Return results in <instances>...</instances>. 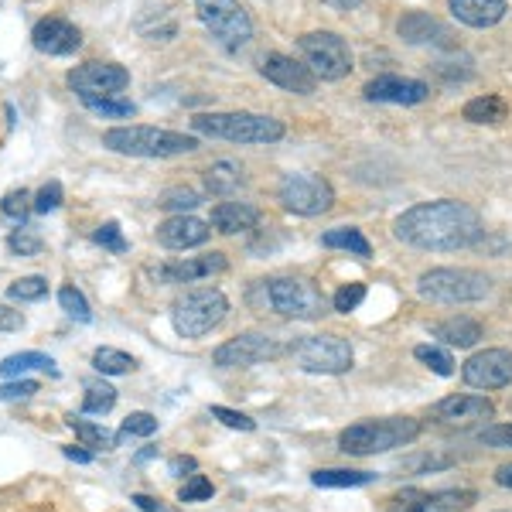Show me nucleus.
Returning a JSON list of instances; mask_svg holds the SVG:
<instances>
[{"label":"nucleus","mask_w":512,"mask_h":512,"mask_svg":"<svg viewBox=\"0 0 512 512\" xmlns=\"http://www.w3.org/2000/svg\"><path fill=\"white\" fill-rule=\"evenodd\" d=\"M393 236L400 243L427 253H454L478 246L485 239L482 216L465 202L441 198V202H424L407 209L393 222Z\"/></svg>","instance_id":"nucleus-1"},{"label":"nucleus","mask_w":512,"mask_h":512,"mask_svg":"<svg viewBox=\"0 0 512 512\" xmlns=\"http://www.w3.org/2000/svg\"><path fill=\"white\" fill-rule=\"evenodd\" d=\"M31 41L45 55H72L82 45V31L65 18H41L31 31Z\"/></svg>","instance_id":"nucleus-18"},{"label":"nucleus","mask_w":512,"mask_h":512,"mask_svg":"<svg viewBox=\"0 0 512 512\" xmlns=\"http://www.w3.org/2000/svg\"><path fill=\"white\" fill-rule=\"evenodd\" d=\"M260 222V209H253L250 202H222L212 209L209 226L222 236H236V233H250Z\"/></svg>","instance_id":"nucleus-23"},{"label":"nucleus","mask_w":512,"mask_h":512,"mask_svg":"<svg viewBox=\"0 0 512 512\" xmlns=\"http://www.w3.org/2000/svg\"><path fill=\"white\" fill-rule=\"evenodd\" d=\"M178 499L181 502H205V499H212V482L205 475H192L185 485H181Z\"/></svg>","instance_id":"nucleus-45"},{"label":"nucleus","mask_w":512,"mask_h":512,"mask_svg":"<svg viewBox=\"0 0 512 512\" xmlns=\"http://www.w3.org/2000/svg\"><path fill=\"white\" fill-rule=\"evenodd\" d=\"M311 482H315L318 489H355V485L376 482V475L373 472H349V468H318V472L311 475Z\"/></svg>","instance_id":"nucleus-28"},{"label":"nucleus","mask_w":512,"mask_h":512,"mask_svg":"<svg viewBox=\"0 0 512 512\" xmlns=\"http://www.w3.org/2000/svg\"><path fill=\"white\" fill-rule=\"evenodd\" d=\"M492 291V280L482 270L468 267H437L420 274L417 294L434 304H472Z\"/></svg>","instance_id":"nucleus-6"},{"label":"nucleus","mask_w":512,"mask_h":512,"mask_svg":"<svg viewBox=\"0 0 512 512\" xmlns=\"http://www.w3.org/2000/svg\"><path fill=\"white\" fill-rule=\"evenodd\" d=\"M198 202H202V198H198V192H192V188H171V192L161 195L158 205H161V209L178 212V216H185V212H192Z\"/></svg>","instance_id":"nucleus-39"},{"label":"nucleus","mask_w":512,"mask_h":512,"mask_svg":"<svg viewBox=\"0 0 512 512\" xmlns=\"http://www.w3.org/2000/svg\"><path fill=\"white\" fill-rule=\"evenodd\" d=\"M62 205V185L59 181H48V185H41L38 188V195H35V212H55Z\"/></svg>","instance_id":"nucleus-46"},{"label":"nucleus","mask_w":512,"mask_h":512,"mask_svg":"<svg viewBox=\"0 0 512 512\" xmlns=\"http://www.w3.org/2000/svg\"><path fill=\"white\" fill-rule=\"evenodd\" d=\"M461 379L475 390H502L512 383V352L509 349H485L475 352L461 366Z\"/></svg>","instance_id":"nucleus-14"},{"label":"nucleus","mask_w":512,"mask_h":512,"mask_svg":"<svg viewBox=\"0 0 512 512\" xmlns=\"http://www.w3.org/2000/svg\"><path fill=\"white\" fill-rule=\"evenodd\" d=\"M185 472H195V458H185V454L171 458V475H185Z\"/></svg>","instance_id":"nucleus-53"},{"label":"nucleus","mask_w":512,"mask_h":512,"mask_svg":"<svg viewBox=\"0 0 512 512\" xmlns=\"http://www.w3.org/2000/svg\"><path fill=\"white\" fill-rule=\"evenodd\" d=\"M478 441L489 444V448H512V424H495V427H485L478 434Z\"/></svg>","instance_id":"nucleus-48"},{"label":"nucleus","mask_w":512,"mask_h":512,"mask_svg":"<svg viewBox=\"0 0 512 512\" xmlns=\"http://www.w3.org/2000/svg\"><path fill=\"white\" fill-rule=\"evenodd\" d=\"M93 369L96 373H103V376H127V373H134L137 369V359L134 355H127V352H120V349H96L93 352Z\"/></svg>","instance_id":"nucleus-32"},{"label":"nucleus","mask_w":512,"mask_h":512,"mask_svg":"<svg viewBox=\"0 0 512 512\" xmlns=\"http://www.w3.org/2000/svg\"><path fill=\"white\" fill-rule=\"evenodd\" d=\"M117 407V390L106 383H93L86 390V400H82V414L89 417H106L110 410Z\"/></svg>","instance_id":"nucleus-33"},{"label":"nucleus","mask_w":512,"mask_h":512,"mask_svg":"<svg viewBox=\"0 0 512 512\" xmlns=\"http://www.w3.org/2000/svg\"><path fill=\"white\" fill-rule=\"evenodd\" d=\"M427 495L424 489H400L396 495L386 499V512H427Z\"/></svg>","instance_id":"nucleus-37"},{"label":"nucleus","mask_w":512,"mask_h":512,"mask_svg":"<svg viewBox=\"0 0 512 512\" xmlns=\"http://www.w3.org/2000/svg\"><path fill=\"white\" fill-rule=\"evenodd\" d=\"M424 424L414 417H379V420H359L349 424L338 434V448L355 458H369V454H386L396 448L414 444Z\"/></svg>","instance_id":"nucleus-2"},{"label":"nucleus","mask_w":512,"mask_h":512,"mask_svg":"<svg viewBox=\"0 0 512 512\" xmlns=\"http://www.w3.org/2000/svg\"><path fill=\"white\" fill-rule=\"evenodd\" d=\"M332 7H338V11H355V7L362 4V0H328Z\"/></svg>","instance_id":"nucleus-56"},{"label":"nucleus","mask_w":512,"mask_h":512,"mask_svg":"<svg viewBox=\"0 0 512 512\" xmlns=\"http://www.w3.org/2000/svg\"><path fill=\"white\" fill-rule=\"evenodd\" d=\"M7 246H11V253L38 256L41 253V236L31 233V229H14V233L7 236Z\"/></svg>","instance_id":"nucleus-43"},{"label":"nucleus","mask_w":512,"mask_h":512,"mask_svg":"<svg viewBox=\"0 0 512 512\" xmlns=\"http://www.w3.org/2000/svg\"><path fill=\"white\" fill-rule=\"evenodd\" d=\"M461 117L468 123H502L509 117V106L502 96H475L465 103V110H461Z\"/></svg>","instance_id":"nucleus-27"},{"label":"nucleus","mask_w":512,"mask_h":512,"mask_svg":"<svg viewBox=\"0 0 512 512\" xmlns=\"http://www.w3.org/2000/svg\"><path fill=\"white\" fill-rule=\"evenodd\" d=\"M451 14L468 28H492L506 18L509 4L506 0H448Z\"/></svg>","instance_id":"nucleus-22"},{"label":"nucleus","mask_w":512,"mask_h":512,"mask_svg":"<svg viewBox=\"0 0 512 512\" xmlns=\"http://www.w3.org/2000/svg\"><path fill=\"white\" fill-rule=\"evenodd\" d=\"M28 209H35V198L24 192V188H14V192H7L4 202H0V212H4L7 219H24V216H28Z\"/></svg>","instance_id":"nucleus-40"},{"label":"nucleus","mask_w":512,"mask_h":512,"mask_svg":"<svg viewBox=\"0 0 512 512\" xmlns=\"http://www.w3.org/2000/svg\"><path fill=\"white\" fill-rule=\"evenodd\" d=\"M154 431H158V417L140 410V414H130L127 420H123L120 437H151Z\"/></svg>","instance_id":"nucleus-41"},{"label":"nucleus","mask_w":512,"mask_h":512,"mask_svg":"<svg viewBox=\"0 0 512 512\" xmlns=\"http://www.w3.org/2000/svg\"><path fill=\"white\" fill-rule=\"evenodd\" d=\"M229 315V301L226 294L216 287H198V291L181 294L171 304V325L181 338H202L212 328L222 325V318Z\"/></svg>","instance_id":"nucleus-7"},{"label":"nucleus","mask_w":512,"mask_h":512,"mask_svg":"<svg viewBox=\"0 0 512 512\" xmlns=\"http://www.w3.org/2000/svg\"><path fill=\"white\" fill-rule=\"evenodd\" d=\"M431 417L437 424H448V427H472V424H485V420L495 417V403L475 393H461V396H448V400L434 403Z\"/></svg>","instance_id":"nucleus-15"},{"label":"nucleus","mask_w":512,"mask_h":512,"mask_svg":"<svg viewBox=\"0 0 512 512\" xmlns=\"http://www.w3.org/2000/svg\"><path fill=\"white\" fill-rule=\"evenodd\" d=\"M96 243L103 246V250H113V253H127V239H123L120 226L117 222H103V226L96 229Z\"/></svg>","instance_id":"nucleus-44"},{"label":"nucleus","mask_w":512,"mask_h":512,"mask_svg":"<svg viewBox=\"0 0 512 512\" xmlns=\"http://www.w3.org/2000/svg\"><path fill=\"white\" fill-rule=\"evenodd\" d=\"M362 301H366V284H345L342 291L332 297V308L342 311V315H349V311L359 308Z\"/></svg>","instance_id":"nucleus-42"},{"label":"nucleus","mask_w":512,"mask_h":512,"mask_svg":"<svg viewBox=\"0 0 512 512\" xmlns=\"http://www.w3.org/2000/svg\"><path fill=\"white\" fill-rule=\"evenodd\" d=\"M59 304H62L65 315H69L72 321H79V325H89V321H93L89 301L82 297V291H76V287H62V291H59Z\"/></svg>","instance_id":"nucleus-36"},{"label":"nucleus","mask_w":512,"mask_h":512,"mask_svg":"<svg viewBox=\"0 0 512 512\" xmlns=\"http://www.w3.org/2000/svg\"><path fill=\"white\" fill-rule=\"evenodd\" d=\"M495 482H499L502 489H512V461H509V465H499V468H495Z\"/></svg>","instance_id":"nucleus-54"},{"label":"nucleus","mask_w":512,"mask_h":512,"mask_svg":"<svg viewBox=\"0 0 512 512\" xmlns=\"http://www.w3.org/2000/svg\"><path fill=\"white\" fill-rule=\"evenodd\" d=\"M478 502L475 489H441L427 495V512H465Z\"/></svg>","instance_id":"nucleus-30"},{"label":"nucleus","mask_w":512,"mask_h":512,"mask_svg":"<svg viewBox=\"0 0 512 512\" xmlns=\"http://www.w3.org/2000/svg\"><path fill=\"white\" fill-rule=\"evenodd\" d=\"M263 79L280 86L284 93H297V96H311L318 89V76L308 69V65L294 62L291 55H267L260 65Z\"/></svg>","instance_id":"nucleus-16"},{"label":"nucleus","mask_w":512,"mask_h":512,"mask_svg":"<svg viewBox=\"0 0 512 512\" xmlns=\"http://www.w3.org/2000/svg\"><path fill=\"white\" fill-rule=\"evenodd\" d=\"M243 168L236 161H216L205 171V188L209 195H233L236 188H243Z\"/></svg>","instance_id":"nucleus-26"},{"label":"nucleus","mask_w":512,"mask_h":512,"mask_svg":"<svg viewBox=\"0 0 512 512\" xmlns=\"http://www.w3.org/2000/svg\"><path fill=\"white\" fill-rule=\"evenodd\" d=\"M369 103H393V106H417L431 96V86L420 79H403V76H376L366 89Z\"/></svg>","instance_id":"nucleus-17"},{"label":"nucleus","mask_w":512,"mask_h":512,"mask_svg":"<svg viewBox=\"0 0 512 512\" xmlns=\"http://www.w3.org/2000/svg\"><path fill=\"white\" fill-rule=\"evenodd\" d=\"M41 386L35 379H18V383H7L0 386V400H28V396H35Z\"/></svg>","instance_id":"nucleus-50"},{"label":"nucleus","mask_w":512,"mask_h":512,"mask_svg":"<svg viewBox=\"0 0 512 512\" xmlns=\"http://www.w3.org/2000/svg\"><path fill=\"white\" fill-rule=\"evenodd\" d=\"M263 308L277 311L280 318L294 321H318L328 311L325 294L318 291V284H311L308 277H277L263 280Z\"/></svg>","instance_id":"nucleus-5"},{"label":"nucleus","mask_w":512,"mask_h":512,"mask_svg":"<svg viewBox=\"0 0 512 512\" xmlns=\"http://www.w3.org/2000/svg\"><path fill=\"white\" fill-rule=\"evenodd\" d=\"M277 198L294 216H325L335 205V188L318 175H284L280 178Z\"/></svg>","instance_id":"nucleus-11"},{"label":"nucleus","mask_w":512,"mask_h":512,"mask_svg":"<svg viewBox=\"0 0 512 512\" xmlns=\"http://www.w3.org/2000/svg\"><path fill=\"white\" fill-rule=\"evenodd\" d=\"M454 458H448V454H420V458H410V461H403V468L407 472H434V468H448Z\"/></svg>","instance_id":"nucleus-49"},{"label":"nucleus","mask_w":512,"mask_h":512,"mask_svg":"<svg viewBox=\"0 0 512 512\" xmlns=\"http://www.w3.org/2000/svg\"><path fill=\"white\" fill-rule=\"evenodd\" d=\"M195 134L212 140H233V144H277L284 137V123L260 113H198L192 120Z\"/></svg>","instance_id":"nucleus-4"},{"label":"nucleus","mask_w":512,"mask_h":512,"mask_svg":"<svg viewBox=\"0 0 512 512\" xmlns=\"http://www.w3.org/2000/svg\"><path fill=\"white\" fill-rule=\"evenodd\" d=\"M31 369H41V373H48V376H59L52 355H45V352H18V355H7V359L0 362V376L4 379H18L24 373H31Z\"/></svg>","instance_id":"nucleus-25"},{"label":"nucleus","mask_w":512,"mask_h":512,"mask_svg":"<svg viewBox=\"0 0 512 512\" xmlns=\"http://www.w3.org/2000/svg\"><path fill=\"white\" fill-rule=\"evenodd\" d=\"M24 328V315L7 304H0V332H21Z\"/></svg>","instance_id":"nucleus-51"},{"label":"nucleus","mask_w":512,"mask_h":512,"mask_svg":"<svg viewBox=\"0 0 512 512\" xmlns=\"http://www.w3.org/2000/svg\"><path fill=\"white\" fill-rule=\"evenodd\" d=\"M431 335L441 338L451 349H472V345H478V338H482V325L475 318H448V321H437Z\"/></svg>","instance_id":"nucleus-24"},{"label":"nucleus","mask_w":512,"mask_h":512,"mask_svg":"<svg viewBox=\"0 0 512 512\" xmlns=\"http://www.w3.org/2000/svg\"><path fill=\"white\" fill-rule=\"evenodd\" d=\"M212 417L222 420L226 427H233V431H253V427H256V420L239 414V410H229V407H212Z\"/></svg>","instance_id":"nucleus-47"},{"label":"nucleus","mask_w":512,"mask_h":512,"mask_svg":"<svg viewBox=\"0 0 512 512\" xmlns=\"http://www.w3.org/2000/svg\"><path fill=\"white\" fill-rule=\"evenodd\" d=\"M198 21L212 31V38L219 41L222 48L236 52L246 41L253 38V21L250 14L239 7V0H195Z\"/></svg>","instance_id":"nucleus-10"},{"label":"nucleus","mask_w":512,"mask_h":512,"mask_svg":"<svg viewBox=\"0 0 512 512\" xmlns=\"http://www.w3.org/2000/svg\"><path fill=\"white\" fill-rule=\"evenodd\" d=\"M287 352L294 355V362L304 373H321V376L349 373L355 362L352 345L342 335H304Z\"/></svg>","instance_id":"nucleus-8"},{"label":"nucleus","mask_w":512,"mask_h":512,"mask_svg":"<svg viewBox=\"0 0 512 512\" xmlns=\"http://www.w3.org/2000/svg\"><path fill=\"white\" fill-rule=\"evenodd\" d=\"M89 110L96 113V117H106V120H127L134 117V103L123 96H106V99H93V103H86Z\"/></svg>","instance_id":"nucleus-35"},{"label":"nucleus","mask_w":512,"mask_h":512,"mask_svg":"<svg viewBox=\"0 0 512 512\" xmlns=\"http://www.w3.org/2000/svg\"><path fill=\"white\" fill-rule=\"evenodd\" d=\"M65 424H69L72 431H76V437H79L82 444H86V448L113 451V448H117V441H120L117 434H110V431H106V427L93 424V420H79V417H69V420H65Z\"/></svg>","instance_id":"nucleus-31"},{"label":"nucleus","mask_w":512,"mask_h":512,"mask_svg":"<svg viewBox=\"0 0 512 512\" xmlns=\"http://www.w3.org/2000/svg\"><path fill=\"white\" fill-rule=\"evenodd\" d=\"M396 31H400V38L410 41V45H451V31L424 11L403 14Z\"/></svg>","instance_id":"nucleus-21"},{"label":"nucleus","mask_w":512,"mask_h":512,"mask_svg":"<svg viewBox=\"0 0 512 512\" xmlns=\"http://www.w3.org/2000/svg\"><path fill=\"white\" fill-rule=\"evenodd\" d=\"M297 48H301L304 65H308L318 79L338 82L352 72V52L335 31H311V35H301L297 38Z\"/></svg>","instance_id":"nucleus-9"},{"label":"nucleus","mask_w":512,"mask_h":512,"mask_svg":"<svg viewBox=\"0 0 512 512\" xmlns=\"http://www.w3.org/2000/svg\"><path fill=\"white\" fill-rule=\"evenodd\" d=\"M7 294H11L14 301H41V297L48 294V280L45 277H21L7 287Z\"/></svg>","instance_id":"nucleus-38"},{"label":"nucleus","mask_w":512,"mask_h":512,"mask_svg":"<svg viewBox=\"0 0 512 512\" xmlns=\"http://www.w3.org/2000/svg\"><path fill=\"white\" fill-rule=\"evenodd\" d=\"M62 454L69 461H79V465H89L93 461V451H86V448H76V444H69V448H62Z\"/></svg>","instance_id":"nucleus-52"},{"label":"nucleus","mask_w":512,"mask_h":512,"mask_svg":"<svg viewBox=\"0 0 512 512\" xmlns=\"http://www.w3.org/2000/svg\"><path fill=\"white\" fill-rule=\"evenodd\" d=\"M65 82L82 103H93V99L120 96L130 86V72L117 62H86L79 69H72Z\"/></svg>","instance_id":"nucleus-12"},{"label":"nucleus","mask_w":512,"mask_h":512,"mask_svg":"<svg viewBox=\"0 0 512 512\" xmlns=\"http://www.w3.org/2000/svg\"><path fill=\"white\" fill-rule=\"evenodd\" d=\"M321 246H328V250H349L352 256H373V246H369V239L359 233V229L352 226H342V229H332V233L321 236Z\"/></svg>","instance_id":"nucleus-29"},{"label":"nucleus","mask_w":512,"mask_h":512,"mask_svg":"<svg viewBox=\"0 0 512 512\" xmlns=\"http://www.w3.org/2000/svg\"><path fill=\"white\" fill-rule=\"evenodd\" d=\"M414 359L424 362V366L437 376H454V359L444 349H437V345H417Z\"/></svg>","instance_id":"nucleus-34"},{"label":"nucleus","mask_w":512,"mask_h":512,"mask_svg":"<svg viewBox=\"0 0 512 512\" xmlns=\"http://www.w3.org/2000/svg\"><path fill=\"white\" fill-rule=\"evenodd\" d=\"M284 355V345L277 342L274 335H260V332H246L229 338L226 345H219L212 352V362L222 369H246V366H260V362H270Z\"/></svg>","instance_id":"nucleus-13"},{"label":"nucleus","mask_w":512,"mask_h":512,"mask_svg":"<svg viewBox=\"0 0 512 512\" xmlns=\"http://www.w3.org/2000/svg\"><path fill=\"white\" fill-rule=\"evenodd\" d=\"M226 267L229 263L222 253H202V256H188V260H178V263H164V267L154 270V277H158L161 284H192V280L222 274Z\"/></svg>","instance_id":"nucleus-19"},{"label":"nucleus","mask_w":512,"mask_h":512,"mask_svg":"<svg viewBox=\"0 0 512 512\" xmlns=\"http://www.w3.org/2000/svg\"><path fill=\"white\" fill-rule=\"evenodd\" d=\"M134 502L144 512H161V502L158 499H151V495H134Z\"/></svg>","instance_id":"nucleus-55"},{"label":"nucleus","mask_w":512,"mask_h":512,"mask_svg":"<svg viewBox=\"0 0 512 512\" xmlns=\"http://www.w3.org/2000/svg\"><path fill=\"white\" fill-rule=\"evenodd\" d=\"M209 236L212 226L195 216H171L158 226V243L168 246V250H192V246L209 243Z\"/></svg>","instance_id":"nucleus-20"},{"label":"nucleus","mask_w":512,"mask_h":512,"mask_svg":"<svg viewBox=\"0 0 512 512\" xmlns=\"http://www.w3.org/2000/svg\"><path fill=\"white\" fill-rule=\"evenodd\" d=\"M103 147L127 158H181V154L198 151V140L178 130L158 127H113L103 134Z\"/></svg>","instance_id":"nucleus-3"}]
</instances>
